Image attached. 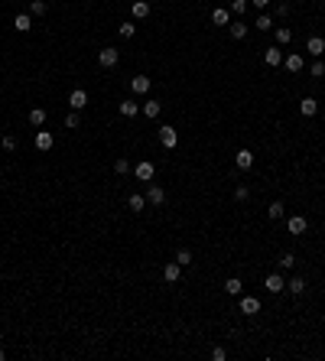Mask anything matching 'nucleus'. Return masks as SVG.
I'll return each instance as SVG.
<instances>
[{
    "label": "nucleus",
    "instance_id": "f257e3e1",
    "mask_svg": "<svg viewBox=\"0 0 325 361\" xmlns=\"http://www.w3.org/2000/svg\"><path fill=\"white\" fill-rule=\"evenodd\" d=\"M117 59H120L117 49H101V52H98V66H101V68H114V66H117Z\"/></svg>",
    "mask_w": 325,
    "mask_h": 361
},
{
    "label": "nucleus",
    "instance_id": "f03ea898",
    "mask_svg": "<svg viewBox=\"0 0 325 361\" xmlns=\"http://www.w3.org/2000/svg\"><path fill=\"white\" fill-rule=\"evenodd\" d=\"M85 104H88V91H85V88H75V91L68 95V108H72V111H81Z\"/></svg>",
    "mask_w": 325,
    "mask_h": 361
},
{
    "label": "nucleus",
    "instance_id": "7ed1b4c3",
    "mask_svg": "<svg viewBox=\"0 0 325 361\" xmlns=\"http://www.w3.org/2000/svg\"><path fill=\"white\" fill-rule=\"evenodd\" d=\"M150 3H146V0H133V3H130V16H133V20H146V16H150Z\"/></svg>",
    "mask_w": 325,
    "mask_h": 361
},
{
    "label": "nucleus",
    "instance_id": "20e7f679",
    "mask_svg": "<svg viewBox=\"0 0 325 361\" xmlns=\"http://www.w3.org/2000/svg\"><path fill=\"white\" fill-rule=\"evenodd\" d=\"M241 312H244V316H257V312H260V299H257V296H241Z\"/></svg>",
    "mask_w": 325,
    "mask_h": 361
},
{
    "label": "nucleus",
    "instance_id": "39448f33",
    "mask_svg": "<svg viewBox=\"0 0 325 361\" xmlns=\"http://www.w3.org/2000/svg\"><path fill=\"white\" fill-rule=\"evenodd\" d=\"M306 228H309V221H306L303 215H290V221H286V231H290V234H303Z\"/></svg>",
    "mask_w": 325,
    "mask_h": 361
},
{
    "label": "nucleus",
    "instance_id": "423d86ee",
    "mask_svg": "<svg viewBox=\"0 0 325 361\" xmlns=\"http://www.w3.org/2000/svg\"><path fill=\"white\" fill-rule=\"evenodd\" d=\"M150 78L146 75H137V78H130V91H133V95H146V91H150Z\"/></svg>",
    "mask_w": 325,
    "mask_h": 361
},
{
    "label": "nucleus",
    "instance_id": "0eeeda50",
    "mask_svg": "<svg viewBox=\"0 0 325 361\" xmlns=\"http://www.w3.org/2000/svg\"><path fill=\"white\" fill-rule=\"evenodd\" d=\"M306 52H312L315 59H319V55L325 52V39L322 36H309V39H306Z\"/></svg>",
    "mask_w": 325,
    "mask_h": 361
},
{
    "label": "nucleus",
    "instance_id": "6e6552de",
    "mask_svg": "<svg viewBox=\"0 0 325 361\" xmlns=\"http://www.w3.org/2000/svg\"><path fill=\"white\" fill-rule=\"evenodd\" d=\"M263 286H267V293H283V290H286V280H283L280 274H270Z\"/></svg>",
    "mask_w": 325,
    "mask_h": 361
},
{
    "label": "nucleus",
    "instance_id": "1a4fd4ad",
    "mask_svg": "<svg viewBox=\"0 0 325 361\" xmlns=\"http://www.w3.org/2000/svg\"><path fill=\"white\" fill-rule=\"evenodd\" d=\"M153 176H156V166H153V163H146V160L137 163V179H140V182H150Z\"/></svg>",
    "mask_w": 325,
    "mask_h": 361
},
{
    "label": "nucleus",
    "instance_id": "9d476101",
    "mask_svg": "<svg viewBox=\"0 0 325 361\" xmlns=\"http://www.w3.org/2000/svg\"><path fill=\"white\" fill-rule=\"evenodd\" d=\"M234 166H238V169H250V166H254V153H250V150H238V153H234Z\"/></svg>",
    "mask_w": 325,
    "mask_h": 361
},
{
    "label": "nucleus",
    "instance_id": "9b49d317",
    "mask_svg": "<svg viewBox=\"0 0 325 361\" xmlns=\"http://www.w3.org/2000/svg\"><path fill=\"white\" fill-rule=\"evenodd\" d=\"M52 143H55V137H52L49 131H39V133H36V150H43V153H46V150H52Z\"/></svg>",
    "mask_w": 325,
    "mask_h": 361
},
{
    "label": "nucleus",
    "instance_id": "f8f14e48",
    "mask_svg": "<svg viewBox=\"0 0 325 361\" xmlns=\"http://www.w3.org/2000/svg\"><path fill=\"white\" fill-rule=\"evenodd\" d=\"M160 143L166 147V150H173L176 143H179V137H176V131H173V127H162V131H160Z\"/></svg>",
    "mask_w": 325,
    "mask_h": 361
},
{
    "label": "nucleus",
    "instance_id": "ddd939ff",
    "mask_svg": "<svg viewBox=\"0 0 325 361\" xmlns=\"http://www.w3.org/2000/svg\"><path fill=\"white\" fill-rule=\"evenodd\" d=\"M179 274H182V267H179L176 261L162 267V280H166V283H176V280H179Z\"/></svg>",
    "mask_w": 325,
    "mask_h": 361
},
{
    "label": "nucleus",
    "instance_id": "4468645a",
    "mask_svg": "<svg viewBox=\"0 0 325 361\" xmlns=\"http://www.w3.org/2000/svg\"><path fill=\"white\" fill-rule=\"evenodd\" d=\"M283 66H286L292 75H296V72H303V68H306V62H303V55L292 52V55H286V59H283Z\"/></svg>",
    "mask_w": 325,
    "mask_h": 361
},
{
    "label": "nucleus",
    "instance_id": "2eb2a0df",
    "mask_svg": "<svg viewBox=\"0 0 325 361\" xmlns=\"http://www.w3.org/2000/svg\"><path fill=\"white\" fill-rule=\"evenodd\" d=\"M13 30H16V33H30V30H32V16H30V13H20V16L13 20Z\"/></svg>",
    "mask_w": 325,
    "mask_h": 361
},
{
    "label": "nucleus",
    "instance_id": "dca6fc26",
    "mask_svg": "<svg viewBox=\"0 0 325 361\" xmlns=\"http://www.w3.org/2000/svg\"><path fill=\"white\" fill-rule=\"evenodd\" d=\"M146 202H150V205H162V202H166V192H162L160 186H150L146 189Z\"/></svg>",
    "mask_w": 325,
    "mask_h": 361
},
{
    "label": "nucleus",
    "instance_id": "f3484780",
    "mask_svg": "<svg viewBox=\"0 0 325 361\" xmlns=\"http://www.w3.org/2000/svg\"><path fill=\"white\" fill-rule=\"evenodd\" d=\"M247 30H250V26H244V20H238V23H228V33L234 36V39H244V36H247Z\"/></svg>",
    "mask_w": 325,
    "mask_h": 361
},
{
    "label": "nucleus",
    "instance_id": "a211bd4d",
    "mask_svg": "<svg viewBox=\"0 0 325 361\" xmlns=\"http://www.w3.org/2000/svg\"><path fill=\"white\" fill-rule=\"evenodd\" d=\"M211 23H215V26H228V23H231V13L215 7V10H211Z\"/></svg>",
    "mask_w": 325,
    "mask_h": 361
},
{
    "label": "nucleus",
    "instance_id": "6ab92c4d",
    "mask_svg": "<svg viewBox=\"0 0 325 361\" xmlns=\"http://www.w3.org/2000/svg\"><path fill=\"white\" fill-rule=\"evenodd\" d=\"M286 290H290L292 296L306 293V280H303V277H292V280H286Z\"/></svg>",
    "mask_w": 325,
    "mask_h": 361
},
{
    "label": "nucleus",
    "instance_id": "aec40b11",
    "mask_svg": "<svg viewBox=\"0 0 325 361\" xmlns=\"http://www.w3.org/2000/svg\"><path fill=\"white\" fill-rule=\"evenodd\" d=\"M299 111H303L306 117H312L315 111H319V101H315V98H303V101H299Z\"/></svg>",
    "mask_w": 325,
    "mask_h": 361
},
{
    "label": "nucleus",
    "instance_id": "412c9836",
    "mask_svg": "<svg viewBox=\"0 0 325 361\" xmlns=\"http://www.w3.org/2000/svg\"><path fill=\"white\" fill-rule=\"evenodd\" d=\"M137 108H140V104H137L133 98L120 101V114H124V117H137Z\"/></svg>",
    "mask_w": 325,
    "mask_h": 361
},
{
    "label": "nucleus",
    "instance_id": "4be33fe9",
    "mask_svg": "<svg viewBox=\"0 0 325 361\" xmlns=\"http://www.w3.org/2000/svg\"><path fill=\"white\" fill-rule=\"evenodd\" d=\"M263 59H267V66H283V52L276 49V46H273V49H267V52H263Z\"/></svg>",
    "mask_w": 325,
    "mask_h": 361
},
{
    "label": "nucleus",
    "instance_id": "5701e85b",
    "mask_svg": "<svg viewBox=\"0 0 325 361\" xmlns=\"http://www.w3.org/2000/svg\"><path fill=\"white\" fill-rule=\"evenodd\" d=\"M160 111H162V104L156 98H150L146 104H143V114H146V117H160Z\"/></svg>",
    "mask_w": 325,
    "mask_h": 361
},
{
    "label": "nucleus",
    "instance_id": "b1692460",
    "mask_svg": "<svg viewBox=\"0 0 325 361\" xmlns=\"http://www.w3.org/2000/svg\"><path fill=\"white\" fill-rule=\"evenodd\" d=\"M30 124H32V127H43V124H46V111L43 108H32L30 111Z\"/></svg>",
    "mask_w": 325,
    "mask_h": 361
},
{
    "label": "nucleus",
    "instance_id": "393cba45",
    "mask_svg": "<svg viewBox=\"0 0 325 361\" xmlns=\"http://www.w3.org/2000/svg\"><path fill=\"white\" fill-rule=\"evenodd\" d=\"M225 290H228L231 296H241V280H238V277H228V280H225Z\"/></svg>",
    "mask_w": 325,
    "mask_h": 361
},
{
    "label": "nucleus",
    "instance_id": "a878e982",
    "mask_svg": "<svg viewBox=\"0 0 325 361\" xmlns=\"http://www.w3.org/2000/svg\"><path fill=\"white\" fill-rule=\"evenodd\" d=\"M127 205L133 208V212H143V205H146V196H137V192H133V196L127 198Z\"/></svg>",
    "mask_w": 325,
    "mask_h": 361
},
{
    "label": "nucleus",
    "instance_id": "bb28decb",
    "mask_svg": "<svg viewBox=\"0 0 325 361\" xmlns=\"http://www.w3.org/2000/svg\"><path fill=\"white\" fill-rule=\"evenodd\" d=\"M283 212H286V205H283V202H270V208H267V215H270L273 221L283 218Z\"/></svg>",
    "mask_w": 325,
    "mask_h": 361
},
{
    "label": "nucleus",
    "instance_id": "cd10ccee",
    "mask_svg": "<svg viewBox=\"0 0 325 361\" xmlns=\"http://www.w3.org/2000/svg\"><path fill=\"white\" fill-rule=\"evenodd\" d=\"M276 43H280V46L292 43V30H290V26H280V30H276Z\"/></svg>",
    "mask_w": 325,
    "mask_h": 361
},
{
    "label": "nucleus",
    "instance_id": "c85d7f7f",
    "mask_svg": "<svg viewBox=\"0 0 325 361\" xmlns=\"http://www.w3.org/2000/svg\"><path fill=\"white\" fill-rule=\"evenodd\" d=\"M250 7V0H231V13H238V16H244Z\"/></svg>",
    "mask_w": 325,
    "mask_h": 361
},
{
    "label": "nucleus",
    "instance_id": "c756f323",
    "mask_svg": "<svg viewBox=\"0 0 325 361\" xmlns=\"http://www.w3.org/2000/svg\"><path fill=\"white\" fill-rule=\"evenodd\" d=\"M309 75H312V78H325V66H322V59H315L312 66H309Z\"/></svg>",
    "mask_w": 325,
    "mask_h": 361
},
{
    "label": "nucleus",
    "instance_id": "7c9ffc66",
    "mask_svg": "<svg viewBox=\"0 0 325 361\" xmlns=\"http://www.w3.org/2000/svg\"><path fill=\"white\" fill-rule=\"evenodd\" d=\"M254 26L267 33V30H273V20H270V16H267V13H260V16H257V23H254Z\"/></svg>",
    "mask_w": 325,
    "mask_h": 361
},
{
    "label": "nucleus",
    "instance_id": "2f4dec72",
    "mask_svg": "<svg viewBox=\"0 0 325 361\" xmlns=\"http://www.w3.org/2000/svg\"><path fill=\"white\" fill-rule=\"evenodd\" d=\"M114 173H117V176H124V173H130V160H124V156H120L117 163H114Z\"/></svg>",
    "mask_w": 325,
    "mask_h": 361
},
{
    "label": "nucleus",
    "instance_id": "473e14b6",
    "mask_svg": "<svg viewBox=\"0 0 325 361\" xmlns=\"http://www.w3.org/2000/svg\"><path fill=\"white\" fill-rule=\"evenodd\" d=\"M30 10H32V16H43V13L49 10V7H46V0H32V7H30Z\"/></svg>",
    "mask_w": 325,
    "mask_h": 361
},
{
    "label": "nucleus",
    "instance_id": "72a5a7b5",
    "mask_svg": "<svg viewBox=\"0 0 325 361\" xmlns=\"http://www.w3.org/2000/svg\"><path fill=\"white\" fill-rule=\"evenodd\" d=\"M133 33H137L133 23H120V36H124V39H133Z\"/></svg>",
    "mask_w": 325,
    "mask_h": 361
},
{
    "label": "nucleus",
    "instance_id": "f704fd0d",
    "mask_svg": "<svg viewBox=\"0 0 325 361\" xmlns=\"http://www.w3.org/2000/svg\"><path fill=\"white\" fill-rule=\"evenodd\" d=\"M0 150L13 153V150H16V137H3V140H0Z\"/></svg>",
    "mask_w": 325,
    "mask_h": 361
},
{
    "label": "nucleus",
    "instance_id": "c9c22d12",
    "mask_svg": "<svg viewBox=\"0 0 325 361\" xmlns=\"http://www.w3.org/2000/svg\"><path fill=\"white\" fill-rule=\"evenodd\" d=\"M176 263H179V267H189V263H192V254H189V251H179V254H176Z\"/></svg>",
    "mask_w": 325,
    "mask_h": 361
},
{
    "label": "nucleus",
    "instance_id": "e433bc0d",
    "mask_svg": "<svg viewBox=\"0 0 325 361\" xmlns=\"http://www.w3.org/2000/svg\"><path fill=\"white\" fill-rule=\"evenodd\" d=\"M234 198H238V202H247V198H250V189H247V186H238V189H234Z\"/></svg>",
    "mask_w": 325,
    "mask_h": 361
},
{
    "label": "nucleus",
    "instance_id": "4c0bfd02",
    "mask_svg": "<svg viewBox=\"0 0 325 361\" xmlns=\"http://www.w3.org/2000/svg\"><path fill=\"white\" fill-rule=\"evenodd\" d=\"M78 124H81V117H78V111H72V114L65 117V127H72V131H75Z\"/></svg>",
    "mask_w": 325,
    "mask_h": 361
},
{
    "label": "nucleus",
    "instance_id": "58836bf2",
    "mask_svg": "<svg viewBox=\"0 0 325 361\" xmlns=\"http://www.w3.org/2000/svg\"><path fill=\"white\" fill-rule=\"evenodd\" d=\"M292 263H296V257H292V254H283V257H280V267H283V270H292Z\"/></svg>",
    "mask_w": 325,
    "mask_h": 361
},
{
    "label": "nucleus",
    "instance_id": "ea45409f",
    "mask_svg": "<svg viewBox=\"0 0 325 361\" xmlns=\"http://www.w3.org/2000/svg\"><path fill=\"white\" fill-rule=\"evenodd\" d=\"M211 358H215V361H225L228 355H225V348H211Z\"/></svg>",
    "mask_w": 325,
    "mask_h": 361
},
{
    "label": "nucleus",
    "instance_id": "a19ab883",
    "mask_svg": "<svg viewBox=\"0 0 325 361\" xmlns=\"http://www.w3.org/2000/svg\"><path fill=\"white\" fill-rule=\"evenodd\" d=\"M250 3H254V7H257V10H263V7H267V3H270V0H250Z\"/></svg>",
    "mask_w": 325,
    "mask_h": 361
},
{
    "label": "nucleus",
    "instance_id": "79ce46f5",
    "mask_svg": "<svg viewBox=\"0 0 325 361\" xmlns=\"http://www.w3.org/2000/svg\"><path fill=\"white\" fill-rule=\"evenodd\" d=\"M3 358H7V351H3V348H0V361H3Z\"/></svg>",
    "mask_w": 325,
    "mask_h": 361
},
{
    "label": "nucleus",
    "instance_id": "37998d69",
    "mask_svg": "<svg viewBox=\"0 0 325 361\" xmlns=\"http://www.w3.org/2000/svg\"><path fill=\"white\" fill-rule=\"evenodd\" d=\"M299 3H303V0H299Z\"/></svg>",
    "mask_w": 325,
    "mask_h": 361
}]
</instances>
